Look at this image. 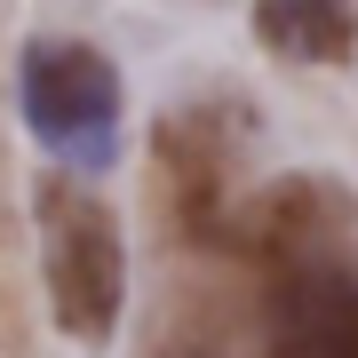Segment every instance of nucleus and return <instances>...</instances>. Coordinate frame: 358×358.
<instances>
[{"label":"nucleus","mask_w":358,"mask_h":358,"mask_svg":"<svg viewBox=\"0 0 358 358\" xmlns=\"http://www.w3.org/2000/svg\"><path fill=\"white\" fill-rule=\"evenodd\" d=\"M255 40L279 64H350L358 0H255Z\"/></svg>","instance_id":"4"},{"label":"nucleus","mask_w":358,"mask_h":358,"mask_svg":"<svg viewBox=\"0 0 358 358\" xmlns=\"http://www.w3.org/2000/svg\"><path fill=\"white\" fill-rule=\"evenodd\" d=\"M16 103H24V128L64 159H112L120 136V64L88 40H32L24 64H16Z\"/></svg>","instance_id":"2"},{"label":"nucleus","mask_w":358,"mask_h":358,"mask_svg":"<svg viewBox=\"0 0 358 358\" xmlns=\"http://www.w3.org/2000/svg\"><path fill=\"white\" fill-rule=\"evenodd\" d=\"M40 247H48V303L72 343H112L128 303V239L112 207L80 183H40Z\"/></svg>","instance_id":"1"},{"label":"nucleus","mask_w":358,"mask_h":358,"mask_svg":"<svg viewBox=\"0 0 358 358\" xmlns=\"http://www.w3.org/2000/svg\"><path fill=\"white\" fill-rule=\"evenodd\" d=\"M271 358H358V271L287 263L263 303Z\"/></svg>","instance_id":"3"}]
</instances>
